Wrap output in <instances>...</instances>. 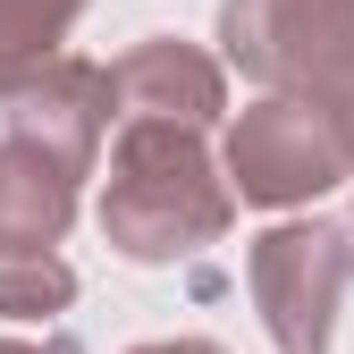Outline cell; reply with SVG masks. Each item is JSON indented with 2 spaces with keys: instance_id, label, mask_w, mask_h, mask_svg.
Returning a JSON list of instances; mask_svg holds the SVG:
<instances>
[{
  "instance_id": "obj_2",
  "label": "cell",
  "mask_w": 354,
  "mask_h": 354,
  "mask_svg": "<svg viewBox=\"0 0 354 354\" xmlns=\"http://www.w3.org/2000/svg\"><path fill=\"white\" fill-rule=\"evenodd\" d=\"M228 177L236 203H313L354 177V102L346 93H261L228 118Z\"/></svg>"
},
{
  "instance_id": "obj_4",
  "label": "cell",
  "mask_w": 354,
  "mask_h": 354,
  "mask_svg": "<svg viewBox=\"0 0 354 354\" xmlns=\"http://www.w3.org/2000/svg\"><path fill=\"white\" fill-rule=\"evenodd\" d=\"M219 42L261 93L354 102V0H219Z\"/></svg>"
},
{
  "instance_id": "obj_8",
  "label": "cell",
  "mask_w": 354,
  "mask_h": 354,
  "mask_svg": "<svg viewBox=\"0 0 354 354\" xmlns=\"http://www.w3.org/2000/svg\"><path fill=\"white\" fill-rule=\"evenodd\" d=\"M84 9L93 0H0V102L59 59V42H68V26Z\"/></svg>"
},
{
  "instance_id": "obj_11",
  "label": "cell",
  "mask_w": 354,
  "mask_h": 354,
  "mask_svg": "<svg viewBox=\"0 0 354 354\" xmlns=\"http://www.w3.org/2000/svg\"><path fill=\"white\" fill-rule=\"evenodd\" d=\"M136 354H228V346H211V337H152V346H136Z\"/></svg>"
},
{
  "instance_id": "obj_7",
  "label": "cell",
  "mask_w": 354,
  "mask_h": 354,
  "mask_svg": "<svg viewBox=\"0 0 354 354\" xmlns=\"http://www.w3.org/2000/svg\"><path fill=\"white\" fill-rule=\"evenodd\" d=\"M76 219V177L51 169L34 144L0 136V245H59Z\"/></svg>"
},
{
  "instance_id": "obj_1",
  "label": "cell",
  "mask_w": 354,
  "mask_h": 354,
  "mask_svg": "<svg viewBox=\"0 0 354 354\" xmlns=\"http://www.w3.org/2000/svg\"><path fill=\"white\" fill-rule=\"evenodd\" d=\"M211 127L177 118H118L110 177H102V236L127 261H194L236 228V177L211 160Z\"/></svg>"
},
{
  "instance_id": "obj_3",
  "label": "cell",
  "mask_w": 354,
  "mask_h": 354,
  "mask_svg": "<svg viewBox=\"0 0 354 354\" xmlns=\"http://www.w3.org/2000/svg\"><path fill=\"white\" fill-rule=\"evenodd\" d=\"M245 287L261 304V329L279 354H329L337 313L354 295V228L337 219H287V228L253 236Z\"/></svg>"
},
{
  "instance_id": "obj_6",
  "label": "cell",
  "mask_w": 354,
  "mask_h": 354,
  "mask_svg": "<svg viewBox=\"0 0 354 354\" xmlns=\"http://www.w3.org/2000/svg\"><path fill=\"white\" fill-rule=\"evenodd\" d=\"M110 76H118V118L219 127V110H228V76H219V59L194 51V42H177V34H152V42H136V51H118Z\"/></svg>"
},
{
  "instance_id": "obj_10",
  "label": "cell",
  "mask_w": 354,
  "mask_h": 354,
  "mask_svg": "<svg viewBox=\"0 0 354 354\" xmlns=\"http://www.w3.org/2000/svg\"><path fill=\"white\" fill-rule=\"evenodd\" d=\"M0 354H76V337H0Z\"/></svg>"
},
{
  "instance_id": "obj_9",
  "label": "cell",
  "mask_w": 354,
  "mask_h": 354,
  "mask_svg": "<svg viewBox=\"0 0 354 354\" xmlns=\"http://www.w3.org/2000/svg\"><path fill=\"white\" fill-rule=\"evenodd\" d=\"M76 304V270L59 245H0V321H51Z\"/></svg>"
},
{
  "instance_id": "obj_5",
  "label": "cell",
  "mask_w": 354,
  "mask_h": 354,
  "mask_svg": "<svg viewBox=\"0 0 354 354\" xmlns=\"http://www.w3.org/2000/svg\"><path fill=\"white\" fill-rule=\"evenodd\" d=\"M0 110H9V118H0V136L34 144L51 169H68L76 186H84V169H93V152H102V136H110V110H118V76H110L102 59L59 51L42 76H26Z\"/></svg>"
}]
</instances>
